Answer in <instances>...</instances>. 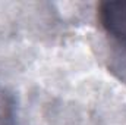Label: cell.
<instances>
[{
    "label": "cell",
    "mask_w": 126,
    "mask_h": 125,
    "mask_svg": "<svg viewBox=\"0 0 126 125\" xmlns=\"http://www.w3.org/2000/svg\"><path fill=\"white\" fill-rule=\"evenodd\" d=\"M100 21L106 31L126 41V1H106L100 6Z\"/></svg>",
    "instance_id": "obj_1"
},
{
    "label": "cell",
    "mask_w": 126,
    "mask_h": 125,
    "mask_svg": "<svg viewBox=\"0 0 126 125\" xmlns=\"http://www.w3.org/2000/svg\"><path fill=\"white\" fill-rule=\"evenodd\" d=\"M13 100L0 87V125H12L13 121Z\"/></svg>",
    "instance_id": "obj_2"
}]
</instances>
